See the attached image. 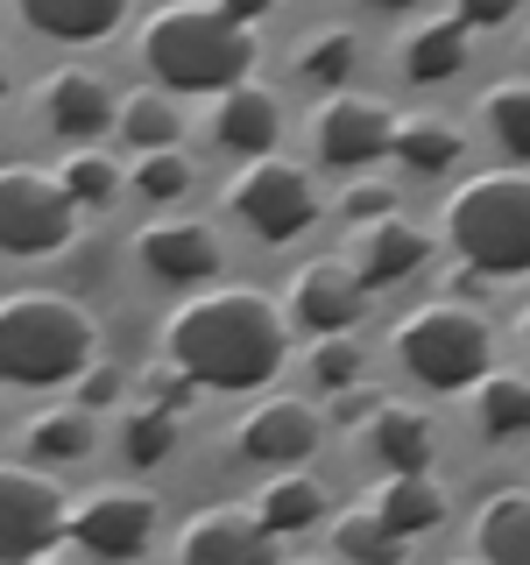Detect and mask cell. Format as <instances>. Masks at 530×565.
Returning <instances> with one entry per match:
<instances>
[{
    "instance_id": "7dc6e473",
    "label": "cell",
    "mask_w": 530,
    "mask_h": 565,
    "mask_svg": "<svg viewBox=\"0 0 530 565\" xmlns=\"http://www.w3.org/2000/svg\"><path fill=\"white\" fill-rule=\"evenodd\" d=\"M305 565H311V558H305Z\"/></svg>"
},
{
    "instance_id": "6da1fadb",
    "label": "cell",
    "mask_w": 530,
    "mask_h": 565,
    "mask_svg": "<svg viewBox=\"0 0 530 565\" xmlns=\"http://www.w3.org/2000/svg\"><path fill=\"white\" fill-rule=\"evenodd\" d=\"M163 361H177L199 388H262L290 361V318L262 290H191L163 318Z\"/></svg>"
},
{
    "instance_id": "d590c367",
    "label": "cell",
    "mask_w": 530,
    "mask_h": 565,
    "mask_svg": "<svg viewBox=\"0 0 530 565\" xmlns=\"http://www.w3.org/2000/svg\"><path fill=\"white\" fill-rule=\"evenodd\" d=\"M389 212H396V184H382V177H353L347 199H340V220H353V226L389 220Z\"/></svg>"
},
{
    "instance_id": "7a4b0ae2",
    "label": "cell",
    "mask_w": 530,
    "mask_h": 565,
    "mask_svg": "<svg viewBox=\"0 0 530 565\" xmlns=\"http://www.w3.org/2000/svg\"><path fill=\"white\" fill-rule=\"evenodd\" d=\"M255 57H262L255 29L220 14V8H199V0L156 8L141 22V64L170 93H234V85L255 78Z\"/></svg>"
},
{
    "instance_id": "4dcf8cb0",
    "label": "cell",
    "mask_w": 530,
    "mask_h": 565,
    "mask_svg": "<svg viewBox=\"0 0 530 565\" xmlns=\"http://www.w3.org/2000/svg\"><path fill=\"white\" fill-rule=\"evenodd\" d=\"M29 452L43 459H85L93 452V411H43L29 424Z\"/></svg>"
},
{
    "instance_id": "bcb514c9",
    "label": "cell",
    "mask_w": 530,
    "mask_h": 565,
    "mask_svg": "<svg viewBox=\"0 0 530 565\" xmlns=\"http://www.w3.org/2000/svg\"><path fill=\"white\" fill-rule=\"evenodd\" d=\"M29 565H43V558H29Z\"/></svg>"
},
{
    "instance_id": "44dd1931",
    "label": "cell",
    "mask_w": 530,
    "mask_h": 565,
    "mask_svg": "<svg viewBox=\"0 0 530 565\" xmlns=\"http://www.w3.org/2000/svg\"><path fill=\"white\" fill-rule=\"evenodd\" d=\"M368 446H375L389 473H432V417L411 411V403H375Z\"/></svg>"
},
{
    "instance_id": "d4e9b609",
    "label": "cell",
    "mask_w": 530,
    "mask_h": 565,
    "mask_svg": "<svg viewBox=\"0 0 530 565\" xmlns=\"http://www.w3.org/2000/svg\"><path fill=\"white\" fill-rule=\"evenodd\" d=\"M474 417L488 438H523L530 431V375H488L474 382Z\"/></svg>"
},
{
    "instance_id": "ba28073f",
    "label": "cell",
    "mask_w": 530,
    "mask_h": 565,
    "mask_svg": "<svg viewBox=\"0 0 530 565\" xmlns=\"http://www.w3.org/2000/svg\"><path fill=\"white\" fill-rule=\"evenodd\" d=\"M71 530V502L50 473L35 467H0V565L43 558Z\"/></svg>"
},
{
    "instance_id": "484cf974",
    "label": "cell",
    "mask_w": 530,
    "mask_h": 565,
    "mask_svg": "<svg viewBox=\"0 0 530 565\" xmlns=\"http://www.w3.org/2000/svg\"><path fill=\"white\" fill-rule=\"evenodd\" d=\"M120 135H128L141 156L177 149V135H184V114H177L170 93H128V99H120Z\"/></svg>"
},
{
    "instance_id": "7bdbcfd3",
    "label": "cell",
    "mask_w": 530,
    "mask_h": 565,
    "mask_svg": "<svg viewBox=\"0 0 530 565\" xmlns=\"http://www.w3.org/2000/svg\"><path fill=\"white\" fill-rule=\"evenodd\" d=\"M523 340H530V305H523Z\"/></svg>"
},
{
    "instance_id": "277c9868",
    "label": "cell",
    "mask_w": 530,
    "mask_h": 565,
    "mask_svg": "<svg viewBox=\"0 0 530 565\" xmlns=\"http://www.w3.org/2000/svg\"><path fill=\"white\" fill-rule=\"evenodd\" d=\"M446 241L474 276H530V170H488L446 199Z\"/></svg>"
},
{
    "instance_id": "7c38bea8",
    "label": "cell",
    "mask_w": 530,
    "mask_h": 565,
    "mask_svg": "<svg viewBox=\"0 0 530 565\" xmlns=\"http://www.w3.org/2000/svg\"><path fill=\"white\" fill-rule=\"evenodd\" d=\"M234 452L255 459V467H305V459L318 452V411L297 396H269L255 403L241 424H234Z\"/></svg>"
},
{
    "instance_id": "8992f818",
    "label": "cell",
    "mask_w": 530,
    "mask_h": 565,
    "mask_svg": "<svg viewBox=\"0 0 530 565\" xmlns=\"http://www.w3.org/2000/svg\"><path fill=\"white\" fill-rule=\"evenodd\" d=\"M78 234V205H71V191L57 184L50 170H0V255H57V247Z\"/></svg>"
},
{
    "instance_id": "5b68a950",
    "label": "cell",
    "mask_w": 530,
    "mask_h": 565,
    "mask_svg": "<svg viewBox=\"0 0 530 565\" xmlns=\"http://www.w3.org/2000/svg\"><path fill=\"white\" fill-rule=\"evenodd\" d=\"M396 353L424 388H474L495 361V332L467 305H424L396 326Z\"/></svg>"
},
{
    "instance_id": "7402d4cb",
    "label": "cell",
    "mask_w": 530,
    "mask_h": 565,
    "mask_svg": "<svg viewBox=\"0 0 530 565\" xmlns=\"http://www.w3.org/2000/svg\"><path fill=\"white\" fill-rule=\"evenodd\" d=\"M255 516H262V530H269V537H297V530H311L318 516H326V488H318L311 473L283 467V473H269V481H262Z\"/></svg>"
},
{
    "instance_id": "ac0fdd59",
    "label": "cell",
    "mask_w": 530,
    "mask_h": 565,
    "mask_svg": "<svg viewBox=\"0 0 530 565\" xmlns=\"http://www.w3.org/2000/svg\"><path fill=\"white\" fill-rule=\"evenodd\" d=\"M474 558L481 565H530V488H495L474 509Z\"/></svg>"
},
{
    "instance_id": "e575fe53",
    "label": "cell",
    "mask_w": 530,
    "mask_h": 565,
    "mask_svg": "<svg viewBox=\"0 0 530 565\" xmlns=\"http://www.w3.org/2000/svg\"><path fill=\"white\" fill-rule=\"evenodd\" d=\"M141 396H149L156 411H177V417H184L191 403H199V382H191V375H184L177 361H156L149 375H141Z\"/></svg>"
},
{
    "instance_id": "b9f144b4",
    "label": "cell",
    "mask_w": 530,
    "mask_h": 565,
    "mask_svg": "<svg viewBox=\"0 0 530 565\" xmlns=\"http://www.w3.org/2000/svg\"><path fill=\"white\" fill-rule=\"evenodd\" d=\"M8 78H14V71H8V43H0V93H8Z\"/></svg>"
},
{
    "instance_id": "4fadbf2b",
    "label": "cell",
    "mask_w": 530,
    "mask_h": 565,
    "mask_svg": "<svg viewBox=\"0 0 530 565\" xmlns=\"http://www.w3.org/2000/svg\"><path fill=\"white\" fill-rule=\"evenodd\" d=\"M177 565H276V537L255 509H205L177 537Z\"/></svg>"
},
{
    "instance_id": "ffe728a7",
    "label": "cell",
    "mask_w": 530,
    "mask_h": 565,
    "mask_svg": "<svg viewBox=\"0 0 530 565\" xmlns=\"http://www.w3.org/2000/svg\"><path fill=\"white\" fill-rule=\"evenodd\" d=\"M14 8L50 43H99L128 22V0H14Z\"/></svg>"
},
{
    "instance_id": "74e56055",
    "label": "cell",
    "mask_w": 530,
    "mask_h": 565,
    "mask_svg": "<svg viewBox=\"0 0 530 565\" xmlns=\"http://www.w3.org/2000/svg\"><path fill=\"white\" fill-rule=\"evenodd\" d=\"M509 14H517V0H453V22L467 29H502Z\"/></svg>"
},
{
    "instance_id": "4316f807",
    "label": "cell",
    "mask_w": 530,
    "mask_h": 565,
    "mask_svg": "<svg viewBox=\"0 0 530 565\" xmlns=\"http://www.w3.org/2000/svg\"><path fill=\"white\" fill-rule=\"evenodd\" d=\"M332 544H340V558H347V565H403V537H396V530H389L368 502L340 516Z\"/></svg>"
},
{
    "instance_id": "ab89813d",
    "label": "cell",
    "mask_w": 530,
    "mask_h": 565,
    "mask_svg": "<svg viewBox=\"0 0 530 565\" xmlns=\"http://www.w3.org/2000/svg\"><path fill=\"white\" fill-rule=\"evenodd\" d=\"M212 8H220V14H234V22H255V14H269L276 0H212Z\"/></svg>"
},
{
    "instance_id": "d6a6232c",
    "label": "cell",
    "mask_w": 530,
    "mask_h": 565,
    "mask_svg": "<svg viewBox=\"0 0 530 565\" xmlns=\"http://www.w3.org/2000/svg\"><path fill=\"white\" fill-rule=\"evenodd\" d=\"M135 191H141V199H156V205L184 199V191H191V163H184L177 149H156V156H141V163H135Z\"/></svg>"
},
{
    "instance_id": "f1b7e54d",
    "label": "cell",
    "mask_w": 530,
    "mask_h": 565,
    "mask_svg": "<svg viewBox=\"0 0 530 565\" xmlns=\"http://www.w3.org/2000/svg\"><path fill=\"white\" fill-rule=\"evenodd\" d=\"M353 64H361V35L353 29H318L297 43V78H311V85H340Z\"/></svg>"
},
{
    "instance_id": "3957f363",
    "label": "cell",
    "mask_w": 530,
    "mask_h": 565,
    "mask_svg": "<svg viewBox=\"0 0 530 565\" xmlns=\"http://www.w3.org/2000/svg\"><path fill=\"white\" fill-rule=\"evenodd\" d=\"M99 353V326L78 297L57 290H14L0 297V382L57 388L78 382Z\"/></svg>"
},
{
    "instance_id": "f6af8a7d",
    "label": "cell",
    "mask_w": 530,
    "mask_h": 565,
    "mask_svg": "<svg viewBox=\"0 0 530 565\" xmlns=\"http://www.w3.org/2000/svg\"><path fill=\"white\" fill-rule=\"evenodd\" d=\"M0 431H8V411H0Z\"/></svg>"
},
{
    "instance_id": "9a60e30c",
    "label": "cell",
    "mask_w": 530,
    "mask_h": 565,
    "mask_svg": "<svg viewBox=\"0 0 530 565\" xmlns=\"http://www.w3.org/2000/svg\"><path fill=\"white\" fill-rule=\"evenodd\" d=\"M432 255V241H424V226L411 220H368V226H353V247H347V269L368 282V290H382V282H403L417 269V262Z\"/></svg>"
},
{
    "instance_id": "30bf717a",
    "label": "cell",
    "mask_w": 530,
    "mask_h": 565,
    "mask_svg": "<svg viewBox=\"0 0 530 565\" xmlns=\"http://www.w3.org/2000/svg\"><path fill=\"white\" fill-rule=\"evenodd\" d=\"M78 552H93L106 565L141 558L156 537V494L141 488H93L85 502H71V530H64Z\"/></svg>"
},
{
    "instance_id": "cb8c5ba5",
    "label": "cell",
    "mask_w": 530,
    "mask_h": 565,
    "mask_svg": "<svg viewBox=\"0 0 530 565\" xmlns=\"http://www.w3.org/2000/svg\"><path fill=\"white\" fill-rule=\"evenodd\" d=\"M459 149H467V135L453 128V120H438V114H411V120H396V163L403 170H417V177H438V170H453L459 163Z\"/></svg>"
},
{
    "instance_id": "f546056e",
    "label": "cell",
    "mask_w": 530,
    "mask_h": 565,
    "mask_svg": "<svg viewBox=\"0 0 530 565\" xmlns=\"http://www.w3.org/2000/svg\"><path fill=\"white\" fill-rule=\"evenodd\" d=\"M57 184L71 191V205H114L120 199V163L99 149H71V163L57 170Z\"/></svg>"
},
{
    "instance_id": "2e32d148",
    "label": "cell",
    "mask_w": 530,
    "mask_h": 565,
    "mask_svg": "<svg viewBox=\"0 0 530 565\" xmlns=\"http://www.w3.org/2000/svg\"><path fill=\"white\" fill-rule=\"evenodd\" d=\"M43 120L57 128L64 141H93L106 120H120V99L106 93V78L99 71H50L43 78Z\"/></svg>"
},
{
    "instance_id": "603a6c76",
    "label": "cell",
    "mask_w": 530,
    "mask_h": 565,
    "mask_svg": "<svg viewBox=\"0 0 530 565\" xmlns=\"http://www.w3.org/2000/svg\"><path fill=\"white\" fill-rule=\"evenodd\" d=\"M403 71H411L417 85H438L453 78L459 64H467V22H453V14H438V22H417L411 35H403Z\"/></svg>"
},
{
    "instance_id": "60d3db41",
    "label": "cell",
    "mask_w": 530,
    "mask_h": 565,
    "mask_svg": "<svg viewBox=\"0 0 530 565\" xmlns=\"http://www.w3.org/2000/svg\"><path fill=\"white\" fill-rule=\"evenodd\" d=\"M368 8H382V14H403V8H411V0H368Z\"/></svg>"
},
{
    "instance_id": "e0dca14e",
    "label": "cell",
    "mask_w": 530,
    "mask_h": 565,
    "mask_svg": "<svg viewBox=\"0 0 530 565\" xmlns=\"http://www.w3.org/2000/svg\"><path fill=\"white\" fill-rule=\"evenodd\" d=\"M212 128H220V141L234 156H269L276 135H283V99L269 93V85H234V93H220V114H212Z\"/></svg>"
},
{
    "instance_id": "1f68e13d",
    "label": "cell",
    "mask_w": 530,
    "mask_h": 565,
    "mask_svg": "<svg viewBox=\"0 0 530 565\" xmlns=\"http://www.w3.org/2000/svg\"><path fill=\"white\" fill-rule=\"evenodd\" d=\"M177 411H156V403H141V411L128 417V431H120V446H128L135 467H163V459L177 452Z\"/></svg>"
},
{
    "instance_id": "9c48e42d",
    "label": "cell",
    "mask_w": 530,
    "mask_h": 565,
    "mask_svg": "<svg viewBox=\"0 0 530 565\" xmlns=\"http://www.w3.org/2000/svg\"><path fill=\"white\" fill-rule=\"evenodd\" d=\"M311 149L326 170H368L396 149V106L375 93H332L311 120Z\"/></svg>"
},
{
    "instance_id": "836d02e7",
    "label": "cell",
    "mask_w": 530,
    "mask_h": 565,
    "mask_svg": "<svg viewBox=\"0 0 530 565\" xmlns=\"http://www.w3.org/2000/svg\"><path fill=\"white\" fill-rule=\"evenodd\" d=\"M311 375H318V388H353L361 382V340H318V353H311Z\"/></svg>"
},
{
    "instance_id": "83f0119b",
    "label": "cell",
    "mask_w": 530,
    "mask_h": 565,
    "mask_svg": "<svg viewBox=\"0 0 530 565\" xmlns=\"http://www.w3.org/2000/svg\"><path fill=\"white\" fill-rule=\"evenodd\" d=\"M481 114H488V135L502 141L517 163H530V78H502V85H488Z\"/></svg>"
},
{
    "instance_id": "f35d334b",
    "label": "cell",
    "mask_w": 530,
    "mask_h": 565,
    "mask_svg": "<svg viewBox=\"0 0 530 565\" xmlns=\"http://www.w3.org/2000/svg\"><path fill=\"white\" fill-rule=\"evenodd\" d=\"M375 403H382V396H375V388H361V382H353V388H340V417H347V424L375 417Z\"/></svg>"
},
{
    "instance_id": "52a82bcc",
    "label": "cell",
    "mask_w": 530,
    "mask_h": 565,
    "mask_svg": "<svg viewBox=\"0 0 530 565\" xmlns=\"http://www.w3.org/2000/svg\"><path fill=\"white\" fill-rule=\"evenodd\" d=\"M226 205H234L262 241H297L318 220L311 177L297 163H283V156H247V163L234 170V184H226Z\"/></svg>"
},
{
    "instance_id": "d6986e66",
    "label": "cell",
    "mask_w": 530,
    "mask_h": 565,
    "mask_svg": "<svg viewBox=\"0 0 530 565\" xmlns=\"http://www.w3.org/2000/svg\"><path fill=\"white\" fill-rule=\"evenodd\" d=\"M368 509L411 544V537H432V530L446 523V488H438L432 473H389V481L368 494Z\"/></svg>"
},
{
    "instance_id": "8d00e7d4",
    "label": "cell",
    "mask_w": 530,
    "mask_h": 565,
    "mask_svg": "<svg viewBox=\"0 0 530 565\" xmlns=\"http://www.w3.org/2000/svg\"><path fill=\"white\" fill-rule=\"evenodd\" d=\"M120 388H128V375H120V367H85L78 375V411H106V403H120Z\"/></svg>"
},
{
    "instance_id": "ee69618b",
    "label": "cell",
    "mask_w": 530,
    "mask_h": 565,
    "mask_svg": "<svg viewBox=\"0 0 530 565\" xmlns=\"http://www.w3.org/2000/svg\"><path fill=\"white\" fill-rule=\"evenodd\" d=\"M459 565H481V558H474V552H467V558H459Z\"/></svg>"
},
{
    "instance_id": "8fae6325",
    "label": "cell",
    "mask_w": 530,
    "mask_h": 565,
    "mask_svg": "<svg viewBox=\"0 0 530 565\" xmlns=\"http://www.w3.org/2000/svg\"><path fill=\"white\" fill-rule=\"evenodd\" d=\"M368 311V282L347 269V262H305V269L290 276V290H283V318L290 326L318 332V340H332V332H353Z\"/></svg>"
},
{
    "instance_id": "5bb4252c",
    "label": "cell",
    "mask_w": 530,
    "mask_h": 565,
    "mask_svg": "<svg viewBox=\"0 0 530 565\" xmlns=\"http://www.w3.org/2000/svg\"><path fill=\"white\" fill-rule=\"evenodd\" d=\"M135 262L156 282H212L220 276V241L199 220H156L135 234Z\"/></svg>"
}]
</instances>
